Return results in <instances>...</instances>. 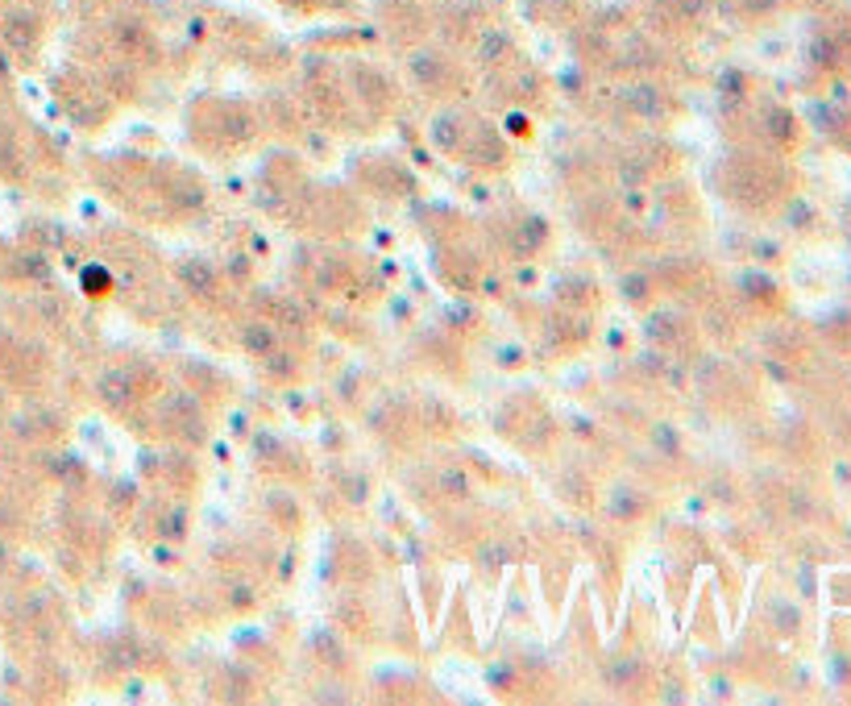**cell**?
Wrapping results in <instances>:
<instances>
[{"label":"cell","mask_w":851,"mask_h":706,"mask_svg":"<svg viewBox=\"0 0 851 706\" xmlns=\"http://www.w3.org/2000/svg\"><path fill=\"white\" fill-rule=\"evenodd\" d=\"M183 279L192 283L195 291H208V287H212V270L204 266V262H187V266H183Z\"/></svg>","instance_id":"obj_1"},{"label":"cell","mask_w":851,"mask_h":706,"mask_svg":"<svg viewBox=\"0 0 851 706\" xmlns=\"http://www.w3.org/2000/svg\"><path fill=\"white\" fill-rule=\"evenodd\" d=\"M245 345H249V349H270V333L266 328H249V333H245Z\"/></svg>","instance_id":"obj_2"}]
</instances>
